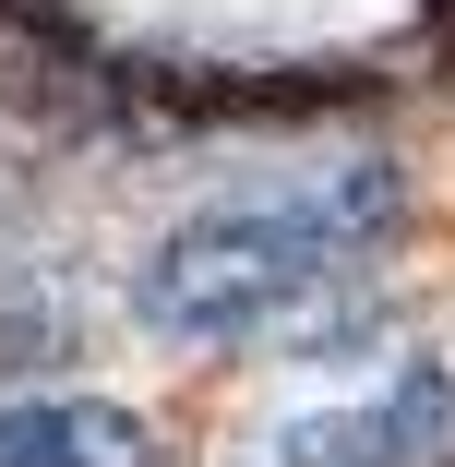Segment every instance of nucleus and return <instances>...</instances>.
Listing matches in <instances>:
<instances>
[{
    "label": "nucleus",
    "instance_id": "1",
    "mask_svg": "<svg viewBox=\"0 0 455 467\" xmlns=\"http://www.w3.org/2000/svg\"><path fill=\"white\" fill-rule=\"evenodd\" d=\"M408 192L396 168H324L276 204H216L192 228H168L132 275V300L156 336H276L300 300H324L336 275H359L384 240H396Z\"/></svg>",
    "mask_w": 455,
    "mask_h": 467
},
{
    "label": "nucleus",
    "instance_id": "2",
    "mask_svg": "<svg viewBox=\"0 0 455 467\" xmlns=\"http://www.w3.org/2000/svg\"><path fill=\"white\" fill-rule=\"evenodd\" d=\"M132 109L156 120H312V109H359L384 72H359V60H312V72H252V60H132L109 72Z\"/></svg>",
    "mask_w": 455,
    "mask_h": 467
},
{
    "label": "nucleus",
    "instance_id": "3",
    "mask_svg": "<svg viewBox=\"0 0 455 467\" xmlns=\"http://www.w3.org/2000/svg\"><path fill=\"white\" fill-rule=\"evenodd\" d=\"M455 455V384L443 371H396L372 408H324L264 443V467H443Z\"/></svg>",
    "mask_w": 455,
    "mask_h": 467
},
{
    "label": "nucleus",
    "instance_id": "4",
    "mask_svg": "<svg viewBox=\"0 0 455 467\" xmlns=\"http://www.w3.org/2000/svg\"><path fill=\"white\" fill-rule=\"evenodd\" d=\"M0 467H168V443L109 396H48V408H0Z\"/></svg>",
    "mask_w": 455,
    "mask_h": 467
}]
</instances>
